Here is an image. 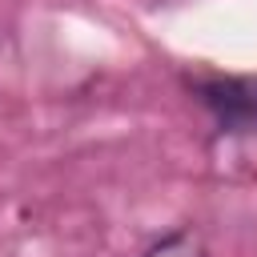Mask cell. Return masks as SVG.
I'll return each mask as SVG.
<instances>
[{"instance_id":"cell-1","label":"cell","mask_w":257,"mask_h":257,"mask_svg":"<svg viewBox=\"0 0 257 257\" xmlns=\"http://www.w3.org/2000/svg\"><path fill=\"white\" fill-rule=\"evenodd\" d=\"M193 96L221 137H257V76H201Z\"/></svg>"},{"instance_id":"cell-2","label":"cell","mask_w":257,"mask_h":257,"mask_svg":"<svg viewBox=\"0 0 257 257\" xmlns=\"http://www.w3.org/2000/svg\"><path fill=\"white\" fill-rule=\"evenodd\" d=\"M137 257H209V249H205V241L189 225H177V229L153 237Z\"/></svg>"}]
</instances>
